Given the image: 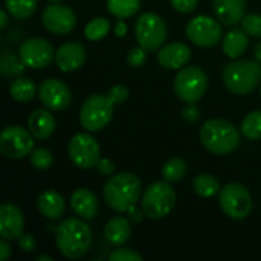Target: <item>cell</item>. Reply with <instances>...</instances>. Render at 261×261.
I'll use <instances>...</instances> for the list:
<instances>
[{
    "label": "cell",
    "instance_id": "14",
    "mask_svg": "<svg viewBox=\"0 0 261 261\" xmlns=\"http://www.w3.org/2000/svg\"><path fill=\"white\" fill-rule=\"evenodd\" d=\"M41 23L46 31L55 35H67L76 26L75 12L61 3L47 5L41 12Z\"/></svg>",
    "mask_w": 261,
    "mask_h": 261
},
{
    "label": "cell",
    "instance_id": "9",
    "mask_svg": "<svg viewBox=\"0 0 261 261\" xmlns=\"http://www.w3.org/2000/svg\"><path fill=\"white\" fill-rule=\"evenodd\" d=\"M222 211L232 220H243L252 211V197L249 190L237 182L225 185L219 193Z\"/></svg>",
    "mask_w": 261,
    "mask_h": 261
},
{
    "label": "cell",
    "instance_id": "3",
    "mask_svg": "<svg viewBox=\"0 0 261 261\" xmlns=\"http://www.w3.org/2000/svg\"><path fill=\"white\" fill-rule=\"evenodd\" d=\"M203 147L217 156H226L236 151L242 141V132L225 119H210L200 128Z\"/></svg>",
    "mask_w": 261,
    "mask_h": 261
},
{
    "label": "cell",
    "instance_id": "37",
    "mask_svg": "<svg viewBox=\"0 0 261 261\" xmlns=\"http://www.w3.org/2000/svg\"><path fill=\"white\" fill-rule=\"evenodd\" d=\"M128 89L122 84H115L113 87H110V90L107 92V96L110 98V101L115 106H121L128 99Z\"/></svg>",
    "mask_w": 261,
    "mask_h": 261
},
{
    "label": "cell",
    "instance_id": "46",
    "mask_svg": "<svg viewBox=\"0 0 261 261\" xmlns=\"http://www.w3.org/2000/svg\"><path fill=\"white\" fill-rule=\"evenodd\" d=\"M254 58H255L258 63H261V41H258L257 46L254 47Z\"/></svg>",
    "mask_w": 261,
    "mask_h": 261
},
{
    "label": "cell",
    "instance_id": "39",
    "mask_svg": "<svg viewBox=\"0 0 261 261\" xmlns=\"http://www.w3.org/2000/svg\"><path fill=\"white\" fill-rule=\"evenodd\" d=\"M171 6L180 12V14H191L196 8H197V3L199 0H170Z\"/></svg>",
    "mask_w": 261,
    "mask_h": 261
},
{
    "label": "cell",
    "instance_id": "30",
    "mask_svg": "<svg viewBox=\"0 0 261 261\" xmlns=\"http://www.w3.org/2000/svg\"><path fill=\"white\" fill-rule=\"evenodd\" d=\"M187 170H188V167H187L185 159L171 158L162 167V177H164V180H167L170 184H174V182H179V180H182L185 177Z\"/></svg>",
    "mask_w": 261,
    "mask_h": 261
},
{
    "label": "cell",
    "instance_id": "40",
    "mask_svg": "<svg viewBox=\"0 0 261 261\" xmlns=\"http://www.w3.org/2000/svg\"><path fill=\"white\" fill-rule=\"evenodd\" d=\"M95 168H96V171H98L101 176H106V177L113 176V174H115V170H116L113 161H110V159H107V158H101L99 162H98V165H96Z\"/></svg>",
    "mask_w": 261,
    "mask_h": 261
},
{
    "label": "cell",
    "instance_id": "35",
    "mask_svg": "<svg viewBox=\"0 0 261 261\" xmlns=\"http://www.w3.org/2000/svg\"><path fill=\"white\" fill-rule=\"evenodd\" d=\"M147 52L142 46H136V47H132L130 52L127 54V63L130 67H141L145 64L147 61Z\"/></svg>",
    "mask_w": 261,
    "mask_h": 261
},
{
    "label": "cell",
    "instance_id": "2",
    "mask_svg": "<svg viewBox=\"0 0 261 261\" xmlns=\"http://www.w3.org/2000/svg\"><path fill=\"white\" fill-rule=\"evenodd\" d=\"M106 203L116 213H128L142 197L141 179L130 171L113 174L107 179L102 188Z\"/></svg>",
    "mask_w": 261,
    "mask_h": 261
},
{
    "label": "cell",
    "instance_id": "41",
    "mask_svg": "<svg viewBox=\"0 0 261 261\" xmlns=\"http://www.w3.org/2000/svg\"><path fill=\"white\" fill-rule=\"evenodd\" d=\"M18 246H20V249L24 251V252H32V251L35 249V246H37V242H35L34 236L24 234V232H23V234L18 237Z\"/></svg>",
    "mask_w": 261,
    "mask_h": 261
},
{
    "label": "cell",
    "instance_id": "20",
    "mask_svg": "<svg viewBox=\"0 0 261 261\" xmlns=\"http://www.w3.org/2000/svg\"><path fill=\"white\" fill-rule=\"evenodd\" d=\"M70 208L78 217L84 220H92L96 217L99 210L98 197L93 191L87 188H78L70 196Z\"/></svg>",
    "mask_w": 261,
    "mask_h": 261
},
{
    "label": "cell",
    "instance_id": "42",
    "mask_svg": "<svg viewBox=\"0 0 261 261\" xmlns=\"http://www.w3.org/2000/svg\"><path fill=\"white\" fill-rule=\"evenodd\" d=\"M144 216H145V213L142 211V208H141V210H138V208H136V205H135V206H132V208L128 210V219H130V220H132V223H135V225L142 223Z\"/></svg>",
    "mask_w": 261,
    "mask_h": 261
},
{
    "label": "cell",
    "instance_id": "23",
    "mask_svg": "<svg viewBox=\"0 0 261 261\" xmlns=\"http://www.w3.org/2000/svg\"><path fill=\"white\" fill-rule=\"evenodd\" d=\"M104 237L113 246H124L132 237V220L124 216H115L107 222Z\"/></svg>",
    "mask_w": 261,
    "mask_h": 261
},
{
    "label": "cell",
    "instance_id": "1",
    "mask_svg": "<svg viewBox=\"0 0 261 261\" xmlns=\"http://www.w3.org/2000/svg\"><path fill=\"white\" fill-rule=\"evenodd\" d=\"M92 229L86 225L84 219H66L55 228V243L58 252L69 258H83L92 246Z\"/></svg>",
    "mask_w": 261,
    "mask_h": 261
},
{
    "label": "cell",
    "instance_id": "7",
    "mask_svg": "<svg viewBox=\"0 0 261 261\" xmlns=\"http://www.w3.org/2000/svg\"><path fill=\"white\" fill-rule=\"evenodd\" d=\"M208 90V76L197 66H185L179 69L174 78V92L184 102L200 101Z\"/></svg>",
    "mask_w": 261,
    "mask_h": 261
},
{
    "label": "cell",
    "instance_id": "17",
    "mask_svg": "<svg viewBox=\"0 0 261 261\" xmlns=\"http://www.w3.org/2000/svg\"><path fill=\"white\" fill-rule=\"evenodd\" d=\"M24 229V217L18 206L12 203H3L0 206V236L2 239L12 242L18 240Z\"/></svg>",
    "mask_w": 261,
    "mask_h": 261
},
{
    "label": "cell",
    "instance_id": "4",
    "mask_svg": "<svg viewBox=\"0 0 261 261\" xmlns=\"http://www.w3.org/2000/svg\"><path fill=\"white\" fill-rule=\"evenodd\" d=\"M226 89L236 95H248L261 83V63L257 60H234L222 72Z\"/></svg>",
    "mask_w": 261,
    "mask_h": 261
},
{
    "label": "cell",
    "instance_id": "12",
    "mask_svg": "<svg viewBox=\"0 0 261 261\" xmlns=\"http://www.w3.org/2000/svg\"><path fill=\"white\" fill-rule=\"evenodd\" d=\"M187 37L199 47H214L222 40L220 21L208 15H197L187 24Z\"/></svg>",
    "mask_w": 261,
    "mask_h": 261
},
{
    "label": "cell",
    "instance_id": "27",
    "mask_svg": "<svg viewBox=\"0 0 261 261\" xmlns=\"http://www.w3.org/2000/svg\"><path fill=\"white\" fill-rule=\"evenodd\" d=\"M141 8V0H107V11L118 20L133 17Z\"/></svg>",
    "mask_w": 261,
    "mask_h": 261
},
{
    "label": "cell",
    "instance_id": "47",
    "mask_svg": "<svg viewBox=\"0 0 261 261\" xmlns=\"http://www.w3.org/2000/svg\"><path fill=\"white\" fill-rule=\"evenodd\" d=\"M37 261H54V258L50 255H40L37 257Z\"/></svg>",
    "mask_w": 261,
    "mask_h": 261
},
{
    "label": "cell",
    "instance_id": "10",
    "mask_svg": "<svg viewBox=\"0 0 261 261\" xmlns=\"http://www.w3.org/2000/svg\"><path fill=\"white\" fill-rule=\"evenodd\" d=\"M70 162L83 170L95 168L101 159V147L89 133H76L67 145Z\"/></svg>",
    "mask_w": 261,
    "mask_h": 261
},
{
    "label": "cell",
    "instance_id": "48",
    "mask_svg": "<svg viewBox=\"0 0 261 261\" xmlns=\"http://www.w3.org/2000/svg\"><path fill=\"white\" fill-rule=\"evenodd\" d=\"M50 3H60V2H63V0H49Z\"/></svg>",
    "mask_w": 261,
    "mask_h": 261
},
{
    "label": "cell",
    "instance_id": "5",
    "mask_svg": "<svg viewBox=\"0 0 261 261\" xmlns=\"http://www.w3.org/2000/svg\"><path fill=\"white\" fill-rule=\"evenodd\" d=\"M176 205V193L167 180H158L147 187L141 197V208L148 219L167 217Z\"/></svg>",
    "mask_w": 261,
    "mask_h": 261
},
{
    "label": "cell",
    "instance_id": "13",
    "mask_svg": "<svg viewBox=\"0 0 261 261\" xmlns=\"http://www.w3.org/2000/svg\"><path fill=\"white\" fill-rule=\"evenodd\" d=\"M54 46L41 37L26 38L18 49V57L31 69H43L55 60Z\"/></svg>",
    "mask_w": 261,
    "mask_h": 261
},
{
    "label": "cell",
    "instance_id": "38",
    "mask_svg": "<svg viewBox=\"0 0 261 261\" xmlns=\"http://www.w3.org/2000/svg\"><path fill=\"white\" fill-rule=\"evenodd\" d=\"M180 115L187 122H196L200 118V109L196 102H185V106L180 110Z\"/></svg>",
    "mask_w": 261,
    "mask_h": 261
},
{
    "label": "cell",
    "instance_id": "29",
    "mask_svg": "<svg viewBox=\"0 0 261 261\" xmlns=\"http://www.w3.org/2000/svg\"><path fill=\"white\" fill-rule=\"evenodd\" d=\"M26 69V64L14 52L5 49L0 60V70L5 76H21Z\"/></svg>",
    "mask_w": 261,
    "mask_h": 261
},
{
    "label": "cell",
    "instance_id": "6",
    "mask_svg": "<svg viewBox=\"0 0 261 261\" xmlns=\"http://www.w3.org/2000/svg\"><path fill=\"white\" fill-rule=\"evenodd\" d=\"M135 35L145 50L158 52L167 41V23L156 12H144L138 17L135 24Z\"/></svg>",
    "mask_w": 261,
    "mask_h": 261
},
{
    "label": "cell",
    "instance_id": "19",
    "mask_svg": "<svg viewBox=\"0 0 261 261\" xmlns=\"http://www.w3.org/2000/svg\"><path fill=\"white\" fill-rule=\"evenodd\" d=\"M248 0H213L217 20L225 26H236L246 15Z\"/></svg>",
    "mask_w": 261,
    "mask_h": 261
},
{
    "label": "cell",
    "instance_id": "18",
    "mask_svg": "<svg viewBox=\"0 0 261 261\" xmlns=\"http://www.w3.org/2000/svg\"><path fill=\"white\" fill-rule=\"evenodd\" d=\"M191 60V49L185 43H170L158 50V61L165 69H182Z\"/></svg>",
    "mask_w": 261,
    "mask_h": 261
},
{
    "label": "cell",
    "instance_id": "28",
    "mask_svg": "<svg viewBox=\"0 0 261 261\" xmlns=\"http://www.w3.org/2000/svg\"><path fill=\"white\" fill-rule=\"evenodd\" d=\"M38 0H5V9L17 20L29 18L37 9Z\"/></svg>",
    "mask_w": 261,
    "mask_h": 261
},
{
    "label": "cell",
    "instance_id": "49",
    "mask_svg": "<svg viewBox=\"0 0 261 261\" xmlns=\"http://www.w3.org/2000/svg\"><path fill=\"white\" fill-rule=\"evenodd\" d=\"M260 95H261V86H260Z\"/></svg>",
    "mask_w": 261,
    "mask_h": 261
},
{
    "label": "cell",
    "instance_id": "8",
    "mask_svg": "<svg viewBox=\"0 0 261 261\" xmlns=\"http://www.w3.org/2000/svg\"><path fill=\"white\" fill-rule=\"evenodd\" d=\"M115 104L107 95H90L80 109V122L87 132L102 130L113 116Z\"/></svg>",
    "mask_w": 261,
    "mask_h": 261
},
{
    "label": "cell",
    "instance_id": "44",
    "mask_svg": "<svg viewBox=\"0 0 261 261\" xmlns=\"http://www.w3.org/2000/svg\"><path fill=\"white\" fill-rule=\"evenodd\" d=\"M125 34H127V24L122 20H119L116 23V26H115V35L116 37H124Z\"/></svg>",
    "mask_w": 261,
    "mask_h": 261
},
{
    "label": "cell",
    "instance_id": "33",
    "mask_svg": "<svg viewBox=\"0 0 261 261\" xmlns=\"http://www.w3.org/2000/svg\"><path fill=\"white\" fill-rule=\"evenodd\" d=\"M29 161H31V165L34 168H37V170H47L54 164V156H52V153L47 148L38 147V148H34L31 151Z\"/></svg>",
    "mask_w": 261,
    "mask_h": 261
},
{
    "label": "cell",
    "instance_id": "22",
    "mask_svg": "<svg viewBox=\"0 0 261 261\" xmlns=\"http://www.w3.org/2000/svg\"><path fill=\"white\" fill-rule=\"evenodd\" d=\"M37 208H38V213L43 217H46L49 220H58L64 214L66 203H64L63 196L58 191H55V190H46V191H43L38 196Z\"/></svg>",
    "mask_w": 261,
    "mask_h": 261
},
{
    "label": "cell",
    "instance_id": "36",
    "mask_svg": "<svg viewBox=\"0 0 261 261\" xmlns=\"http://www.w3.org/2000/svg\"><path fill=\"white\" fill-rule=\"evenodd\" d=\"M109 260L112 261H142V255L138 254L136 251L133 249H128V248H119V249H115L110 255H109Z\"/></svg>",
    "mask_w": 261,
    "mask_h": 261
},
{
    "label": "cell",
    "instance_id": "16",
    "mask_svg": "<svg viewBox=\"0 0 261 261\" xmlns=\"http://www.w3.org/2000/svg\"><path fill=\"white\" fill-rule=\"evenodd\" d=\"M87 50L78 41H67L61 44L55 52V63L61 72L70 73L81 69L86 63Z\"/></svg>",
    "mask_w": 261,
    "mask_h": 261
},
{
    "label": "cell",
    "instance_id": "26",
    "mask_svg": "<svg viewBox=\"0 0 261 261\" xmlns=\"http://www.w3.org/2000/svg\"><path fill=\"white\" fill-rule=\"evenodd\" d=\"M193 188L200 197H205V199H211L217 196L222 190L220 182L213 174H206V173L196 176V179L193 180Z\"/></svg>",
    "mask_w": 261,
    "mask_h": 261
},
{
    "label": "cell",
    "instance_id": "24",
    "mask_svg": "<svg viewBox=\"0 0 261 261\" xmlns=\"http://www.w3.org/2000/svg\"><path fill=\"white\" fill-rule=\"evenodd\" d=\"M249 46V35L245 29H231L222 40L223 54L232 60L242 57Z\"/></svg>",
    "mask_w": 261,
    "mask_h": 261
},
{
    "label": "cell",
    "instance_id": "43",
    "mask_svg": "<svg viewBox=\"0 0 261 261\" xmlns=\"http://www.w3.org/2000/svg\"><path fill=\"white\" fill-rule=\"evenodd\" d=\"M9 257H11V246H9L8 240L2 239V242H0V260L6 261Z\"/></svg>",
    "mask_w": 261,
    "mask_h": 261
},
{
    "label": "cell",
    "instance_id": "31",
    "mask_svg": "<svg viewBox=\"0 0 261 261\" xmlns=\"http://www.w3.org/2000/svg\"><path fill=\"white\" fill-rule=\"evenodd\" d=\"M240 132L246 139L260 141L261 139V110L248 113L240 125Z\"/></svg>",
    "mask_w": 261,
    "mask_h": 261
},
{
    "label": "cell",
    "instance_id": "15",
    "mask_svg": "<svg viewBox=\"0 0 261 261\" xmlns=\"http://www.w3.org/2000/svg\"><path fill=\"white\" fill-rule=\"evenodd\" d=\"M38 98L46 109L61 112L70 106L72 92L63 81L49 78L38 86Z\"/></svg>",
    "mask_w": 261,
    "mask_h": 261
},
{
    "label": "cell",
    "instance_id": "34",
    "mask_svg": "<svg viewBox=\"0 0 261 261\" xmlns=\"http://www.w3.org/2000/svg\"><path fill=\"white\" fill-rule=\"evenodd\" d=\"M242 26L249 37L261 38V14H246L242 20Z\"/></svg>",
    "mask_w": 261,
    "mask_h": 261
},
{
    "label": "cell",
    "instance_id": "11",
    "mask_svg": "<svg viewBox=\"0 0 261 261\" xmlns=\"http://www.w3.org/2000/svg\"><path fill=\"white\" fill-rule=\"evenodd\" d=\"M34 139L21 125H8L0 133V153L8 159H23L34 150Z\"/></svg>",
    "mask_w": 261,
    "mask_h": 261
},
{
    "label": "cell",
    "instance_id": "25",
    "mask_svg": "<svg viewBox=\"0 0 261 261\" xmlns=\"http://www.w3.org/2000/svg\"><path fill=\"white\" fill-rule=\"evenodd\" d=\"M9 95L17 102H29L38 95V87L31 78L17 76L9 86Z\"/></svg>",
    "mask_w": 261,
    "mask_h": 261
},
{
    "label": "cell",
    "instance_id": "32",
    "mask_svg": "<svg viewBox=\"0 0 261 261\" xmlns=\"http://www.w3.org/2000/svg\"><path fill=\"white\" fill-rule=\"evenodd\" d=\"M109 31H110V21L106 17H95L86 24L84 37L89 41H99L109 34Z\"/></svg>",
    "mask_w": 261,
    "mask_h": 261
},
{
    "label": "cell",
    "instance_id": "45",
    "mask_svg": "<svg viewBox=\"0 0 261 261\" xmlns=\"http://www.w3.org/2000/svg\"><path fill=\"white\" fill-rule=\"evenodd\" d=\"M9 24V12L6 9L0 11V28L2 29H6Z\"/></svg>",
    "mask_w": 261,
    "mask_h": 261
},
{
    "label": "cell",
    "instance_id": "21",
    "mask_svg": "<svg viewBox=\"0 0 261 261\" xmlns=\"http://www.w3.org/2000/svg\"><path fill=\"white\" fill-rule=\"evenodd\" d=\"M55 118L49 109H35L28 119V128L37 141H47L55 132Z\"/></svg>",
    "mask_w": 261,
    "mask_h": 261
}]
</instances>
